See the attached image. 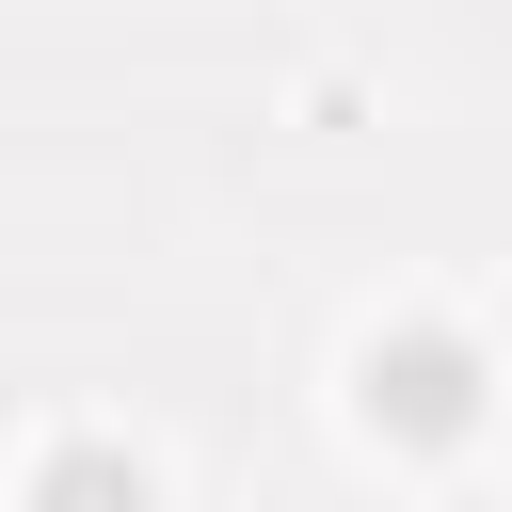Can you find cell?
Segmentation results:
<instances>
[{
  "label": "cell",
  "mask_w": 512,
  "mask_h": 512,
  "mask_svg": "<svg viewBox=\"0 0 512 512\" xmlns=\"http://www.w3.org/2000/svg\"><path fill=\"white\" fill-rule=\"evenodd\" d=\"M368 400H400V416L432 432V416H464V352H432V336H416V352H368Z\"/></svg>",
  "instance_id": "cell-1"
}]
</instances>
